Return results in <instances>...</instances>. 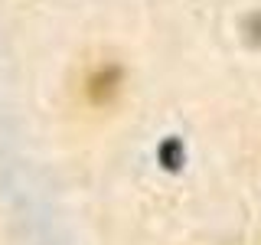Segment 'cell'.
<instances>
[{
    "label": "cell",
    "instance_id": "obj_1",
    "mask_svg": "<svg viewBox=\"0 0 261 245\" xmlns=\"http://www.w3.org/2000/svg\"><path fill=\"white\" fill-rule=\"evenodd\" d=\"M118 82H121L118 69H111V65L98 69L95 76L88 79V98H92V102H111L114 92H118Z\"/></svg>",
    "mask_w": 261,
    "mask_h": 245
},
{
    "label": "cell",
    "instance_id": "obj_2",
    "mask_svg": "<svg viewBox=\"0 0 261 245\" xmlns=\"http://www.w3.org/2000/svg\"><path fill=\"white\" fill-rule=\"evenodd\" d=\"M160 163L167 170H179V163H183V144H179L176 137L163 141V147H160Z\"/></svg>",
    "mask_w": 261,
    "mask_h": 245
},
{
    "label": "cell",
    "instance_id": "obj_3",
    "mask_svg": "<svg viewBox=\"0 0 261 245\" xmlns=\"http://www.w3.org/2000/svg\"><path fill=\"white\" fill-rule=\"evenodd\" d=\"M248 33H255V39L261 43V13H258V16H251V20H248Z\"/></svg>",
    "mask_w": 261,
    "mask_h": 245
}]
</instances>
